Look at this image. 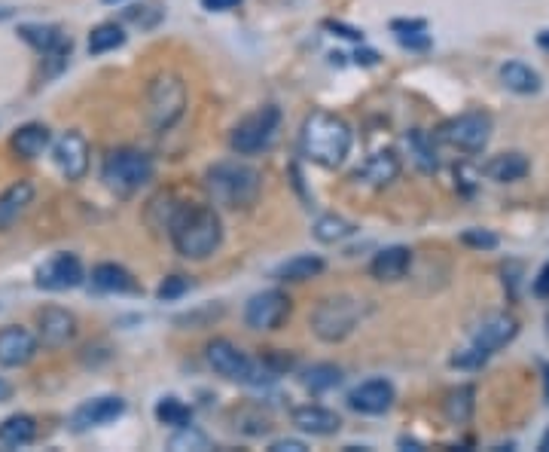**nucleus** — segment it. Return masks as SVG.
<instances>
[{"label": "nucleus", "mask_w": 549, "mask_h": 452, "mask_svg": "<svg viewBox=\"0 0 549 452\" xmlns=\"http://www.w3.org/2000/svg\"><path fill=\"white\" fill-rule=\"evenodd\" d=\"M171 242L180 257L208 260L223 242V223L211 205H177L168 223Z\"/></svg>", "instance_id": "nucleus-1"}, {"label": "nucleus", "mask_w": 549, "mask_h": 452, "mask_svg": "<svg viewBox=\"0 0 549 452\" xmlns=\"http://www.w3.org/2000/svg\"><path fill=\"white\" fill-rule=\"evenodd\" d=\"M351 141H354L351 126L327 110H315L312 117H305L302 135H299L302 156L321 168H339L351 153Z\"/></svg>", "instance_id": "nucleus-2"}, {"label": "nucleus", "mask_w": 549, "mask_h": 452, "mask_svg": "<svg viewBox=\"0 0 549 452\" xmlns=\"http://www.w3.org/2000/svg\"><path fill=\"white\" fill-rule=\"evenodd\" d=\"M260 172L244 162H217L214 168H208L205 175V187L214 199V205L220 208H251L260 196Z\"/></svg>", "instance_id": "nucleus-3"}, {"label": "nucleus", "mask_w": 549, "mask_h": 452, "mask_svg": "<svg viewBox=\"0 0 549 452\" xmlns=\"http://www.w3.org/2000/svg\"><path fill=\"white\" fill-rule=\"evenodd\" d=\"M366 312H370L366 300L351 297V294H336V297H327L315 306L309 324L321 343H342V339H348L360 327Z\"/></svg>", "instance_id": "nucleus-4"}, {"label": "nucleus", "mask_w": 549, "mask_h": 452, "mask_svg": "<svg viewBox=\"0 0 549 452\" xmlns=\"http://www.w3.org/2000/svg\"><path fill=\"white\" fill-rule=\"evenodd\" d=\"M205 358H208V364H211V370L217 376L232 379V382H241V385H269L281 373L269 361L248 358L235 343H229V339H214V343H208Z\"/></svg>", "instance_id": "nucleus-5"}, {"label": "nucleus", "mask_w": 549, "mask_h": 452, "mask_svg": "<svg viewBox=\"0 0 549 452\" xmlns=\"http://www.w3.org/2000/svg\"><path fill=\"white\" fill-rule=\"evenodd\" d=\"M101 181L116 196H132L153 181V159L144 150H132V147L110 150L101 168Z\"/></svg>", "instance_id": "nucleus-6"}, {"label": "nucleus", "mask_w": 549, "mask_h": 452, "mask_svg": "<svg viewBox=\"0 0 549 452\" xmlns=\"http://www.w3.org/2000/svg\"><path fill=\"white\" fill-rule=\"evenodd\" d=\"M187 110V86L177 74H159L147 92V117L156 132L171 129Z\"/></svg>", "instance_id": "nucleus-7"}, {"label": "nucleus", "mask_w": 549, "mask_h": 452, "mask_svg": "<svg viewBox=\"0 0 549 452\" xmlns=\"http://www.w3.org/2000/svg\"><path fill=\"white\" fill-rule=\"evenodd\" d=\"M281 126V110L275 104H266L254 113H248L229 135V147L238 156H254L260 150H269Z\"/></svg>", "instance_id": "nucleus-8"}, {"label": "nucleus", "mask_w": 549, "mask_h": 452, "mask_svg": "<svg viewBox=\"0 0 549 452\" xmlns=\"http://www.w3.org/2000/svg\"><path fill=\"white\" fill-rule=\"evenodd\" d=\"M440 141L461 150V153H482L485 144L492 141V117L488 113H461V117H452L440 126Z\"/></svg>", "instance_id": "nucleus-9"}, {"label": "nucleus", "mask_w": 549, "mask_h": 452, "mask_svg": "<svg viewBox=\"0 0 549 452\" xmlns=\"http://www.w3.org/2000/svg\"><path fill=\"white\" fill-rule=\"evenodd\" d=\"M19 37L43 55V62L49 65L46 77L58 74L71 59V46L74 43L58 25H19Z\"/></svg>", "instance_id": "nucleus-10"}, {"label": "nucleus", "mask_w": 549, "mask_h": 452, "mask_svg": "<svg viewBox=\"0 0 549 452\" xmlns=\"http://www.w3.org/2000/svg\"><path fill=\"white\" fill-rule=\"evenodd\" d=\"M519 333V321L507 312H492L485 315L476 327H473V336H470V346L476 352H482L485 358H492L495 352H501L507 343H513V336Z\"/></svg>", "instance_id": "nucleus-11"}, {"label": "nucleus", "mask_w": 549, "mask_h": 452, "mask_svg": "<svg viewBox=\"0 0 549 452\" xmlns=\"http://www.w3.org/2000/svg\"><path fill=\"white\" fill-rule=\"evenodd\" d=\"M290 315V297L284 291H263L244 306V324L251 330H278Z\"/></svg>", "instance_id": "nucleus-12"}, {"label": "nucleus", "mask_w": 549, "mask_h": 452, "mask_svg": "<svg viewBox=\"0 0 549 452\" xmlns=\"http://www.w3.org/2000/svg\"><path fill=\"white\" fill-rule=\"evenodd\" d=\"M83 285V263L74 254H55L37 269V288L43 291H74Z\"/></svg>", "instance_id": "nucleus-13"}, {"label": "nucleus", "mask_w": 549, "mask_h": 452, "mask_svg": "<svg viewBox=\"0 0 549 452\" xmlns=\"http://www.w3.org/2000/svg\"><path fill=\"white\" fill-rule=\"evenodd\" d=\"M52 159L68 181H80L89 172V141L80 132H65L52 147Z\"/></svg>", "instance_id": "nucleus-14"}, {"label": "nucleus", "mask_w": 549, "mask_h": 452, "mask_svg": "<svg viewBox=\"0 0 549 452\" xmlns=\"http://www.w3.org/2000/svg\"><path fill=\"white\" fill-rule=\"evenodd\" d=\"M394 385L388 379H366L348 394V407L363 416H382L394 407Z\"/></svg>", "instance_id": "nucleus-15"}, {"label": "nucleus", "mask_w": 549, "mask_h": 452, "mask_svg": "<svg viewBox=\"0 0 549 452\" xmlns=\"http://www.w3.org/2000/svg\"><path fill=\"white\" fill-rule=\"evenodd\" d=\"M77 333V318L61 309V306H46L40 315H37V339L46 346V349H61L68 346Z\"/></svg>", "instance_id": "nucleus-16"}, {"label": "nucleus", "mask_w": 549, "mask_h": 452, "mask_svg": "<svg viewBox=\"0 0 549 452\" xmlns=\"http://www.w3.org/2000/svg\"><path fill=\"white\" fill-rule=\"evenodd\" d=\"M37 355V339L19 327L10 324L0 330V367H25Z\"/></svg>", "instance_id": "nucleus-17"}, {"label": "nucleus", "mask_w": 549, "mask_h": 452, "mask_svg": "<svg viewBox=\"0 0 549 452\" xmlns=\"http://www.w3.org/2000/svg\"><path fill=\"white\" fill-rule=\"evenodd\" d=\"M397 178H400V159H397V153H391V150L373 153V156L366 159V162L357 168V172H354V181H357V184L376 187V190L394 184Z\"/></svg>", "instance_id": "nucleus-18"}, {"label": "nucleus", "mask_w": 549, "mask_h": 452, "mask_svg": "<svg viewBox=\"0 0 549 452\" xmlns=\"http://www.w3.org/2000/svg\"><path fill=\"white\" fill-rule=\"evenodd\" d=\"M122 413H126V401L122 398H95V401H86L74 413V428L86 431V428H95V425H107V422L119 419Z\"/></svg>", "instance_id": "nucleus-19"}, {"label": "nucleus", "mask_w": 549, "mask_h": 452, "mask_svg": "<svg viewBox=\"0 0 549 452\" xmlns=\"http://www.w3.org/2000/svg\"><path fill=\"white\" fill-rule=\"evenodd\" d=\"M293 425L305 434H315V437H330L342 428V419L327 410V407H318V404H309V407H299L293 410Z\"/></svg>", "instance_id": "nucleus-20"}, {"label": "nucleus", "mask_w": 549, "mask_h": 452, "mask_svg": "<svg viewBox=\"0 0 549 452\" xmlns=\"http://www.w3.org/2000/svg\"><path fill=\"white\" fill-rule=\"evenodd\" d=\"M412 266V251L403 245H391L385 251H379L370 263V275L376 281H400Z\"/></svg>", "instance_id": "nucleus-21"}, {"label": "nucleus", "mask_w": 549, "mask_h": 452, "mask_svg": "<svg viewBox=\"0 0 549 452\" xmlns=\"http://www.w3.org/2000/svg\"><path fill=\"white\" fill-rule=\"evenodd\" d=\"M528 168L531 165L522 153H501L482 165V175L488 181H498V184H513V181H522L528 175Z\"/></svg>", "instance_id": "nucleus-22"}, {"label": "nucleus", "mask_w": 549, "mask_h": 452, "mask_svg": "<svg viewBox=\"0 0 549 452\" xmlns=\"http://www.w3.org/2000/svg\"><path fill=\"white\" fill-rule=\"evenodd\" d=\"M92 285L104 294H138V281L132 272L116 263H98L92 272Z\"/></svg>", "instance_id": "nucleus-23"}, {"label": "nucleus", "mask_w": 549, "mask_h": 452, "mask_svg": "<svg viewBox=\"0 0 549 452\" xmlns=\"http://www.w3.org/2000/svg\"><path fill=\"white\" fill-rule=\"evenodd\" d=\"M406 147H409V156H412V162H415L418 172H424V175H434L437 168H440V153H437V144H434V138L427 135V132H421V129H412V132L406 135Z\"/></svg>", "instance_id": "nucleus-24"}, {"label": "nucleus", "mask_w": 549, "mask_h": 452, "mask_svg": "<svg viewBox=\"0 0 549 452\" xmlns=\"http://www.w3.org/2000/svg\"><path fill=\"white\" fill-rule=\"evenodd\" d=\"M31 199H34V187L28 181L13 184L4 196H0V230L13 226L22 217V211L31 205Z\"/></svg>", "instance_id": "nucleus-25"}, {"label": "nucleus", "mask_w": 549, "mask_h": 452, "mask_svg": "<svg viewBox=\"0 0 549 452\" xmlns=\"http://www.w3.org/2000/svg\"><path fill=\"white\" fill-rule=\"evenodd\" d=\"M49 141H52V135H49L46 126L28 123V126H22V129L13 135V150H16L22 159H37V156L49 147Z\"/></svg>", "instance_id": "nucleus-26"}, {"label": "nucleus", "mask_w": 549, "mask_h": 452, "mask_svg": "<svg viewBox=\"0 0 549 452\" xmlns=\"http://www.w3.org/2000/svg\"><path fill=\"white\" fill-rule=\"evenodd\" d=\"M473 410H476V391H473V385H458V388H452V391L446 394L443 413H446L449 422L464 425V422H470Z\"/></svg>", "instance_id": "nucleus-27"}, {"label": "nucleus", "mask_w": 549, "mask_h": 452, "mask_svg": "<svg viewBox=\"0 0 549 452\" xmlns=\"http://www.w3.org/2000/svg\"><path fill=\"white\" fill-rule=\"evenodd\" d=\"M34 437H37V425H34V419L25 416V413L10 416V419H4V425H0V443L10 446V449H22V446H28Z\"/></svg>", "instance_id": "nucleus-28"}, {"label": "nucleus", "mask_w": 549, "mask_h": 452, "mask_svg": "<svg viewBox=\"0 0 549 452\" xmlns=\"http://www.w3.org/2000/svg\"><path fill=\"white\" fill-rule=\"evenodd\" d=\"M321 272H324V260L321 257H315V254H296L284 266H278L275 278H281V281H309V278H315Z\"/></svg>", "instance_id": "nucleus-29"}, {"label": "nucleus", "mask_w": 549, "mask_h": 452, "mask_svg": "<svg viewBox=\"0 0 549 452\" xmlns=\"http://www.w3.org/2000/svg\"><path fill=\"white\" fill-rule=\"evenodd\" d=\"M501 80H504V86H507L510 92H516V95H534V92L540 89V74L531 71V68L522 65V62H507V65L501 68Z\"/></svg>", "instance_id": "nucleus-30"}, {"label": "nucleus", "mask_w": 549, "mask_h": 452, "mask_svg": "<svg viewBox=\"0 0 549 452\" xmlns=\"http://www.w3.org/2000/svg\"><path fill=\"white\" fill-rule=\"evenodd\" d=\"M312 236L318 242H324V245H336V242H345V239L354 236V223L345 220V217H339V214H324V217L315 220Z\"/></svg>", "instance_id": "nucleus-31"}, {"label": "nucleus", "mask_w": 549, "mask_h": 452, "mask_svg": "<svg viewBox=\"0 0 549 452\" xmlns=\"http://www.w3.org/2000/svg\"><path fill=\"white\" fill-rule=\"evenodd\" d=\"M339 382H342V370L333 367V364H312L309 370L302 373V385L309 388V391H315V394L330 391V388H336Z\"/></svg>", "instance_id": "nucleus-32"}, {"label": "nucleus", "mask_w": 549, "mask_h": 452, "mask_svg": "<svg viewBox=\"0 0 549 452\" xmlns=\"http://www.w3.org/2000/svg\"><path fill=\"white\" fill-rule=\"evenodd\" d=\"M156 419H159V425H168V428L180 431V428H187L193 422V410L177 398H162L156 404Z\"/></svg>", "instance_id": "nucleus-33"}, {"label": "nucleus", "mask_w": 549, "mask_h": 452, "mask_svg": "<svg viewBox=\"0 0 549 452\" xmlns=\"http://www.w3.org/2000/svg\"><path fill=\"white\" fill-rule=\"evenodd\" d=\"M122 43H126V31H122L116 22H104V25L92 28V34H89V52H92V55L119 49Z\"/></svg>", "instance_id": "nucleus-34"}, {"label": "nucleus", "mask_w": 549, "mask_h": 452, "mask_svg": "<svg viewBox=\"0 0 549 452\" xmlns=\"http://www.w3.org/2000/svg\"><path fill=\"white\" fill-rule=\"evenodd\" d=\"M122 19L141 31H150L162 22V10H159V4H132L122 10Z\"/></svg>", "instance_id": "nucleus-35"}, {"label": "nucleus", "mask_w": 549, "mask_h": 452, "mask_svg": "<svg viewBox=\"0 0 549 452\" xmlns=\"http://www.w3.org/2000/svg\"><path fill=\"white\" fill-rule=\"evenodd\" d=\"M235 422H238V428H241L244 434H251V437L266 434V431L272 428V419L263 416L260 410H241V413L235 416Z\"/></svg>", "instance_id": "nucleus-36"}, {"label": "nucleus", "mask_w": 549, "mask_h": 452, "mask_svg": "<svg viewBox=\"0 0 549 452\" xmlns=\"http://www.w3.org/2000/svg\"><path fill=\"white\" fill-rule=\"evenodd\" d=\"M190 291V278H183V275H168L162 285L156 288V297L159 300H177Z\"/></svg>", "instance_id": "nucleus-37"}, {"label": "nucleus", "mask_w": 549, "mask_h": 452, "mask_svg": "<svg viewBox=\"0 0 549 452\" xmlns=\"http://www.w3.org/2000/svg\"><path fill=\"white\" fill-rule=\"evenodd\" d=\"M461 242L467 248H476V251H495L498 248V236L488 233V230H464L461 233Z\"/></svg>", "instance_id": "nucleus-38"}, {"label": "nucleus", "mask_w": 549, "mask_h": 452, "mask_svg": "<svg viewBox=\"0 0 549 452\" xmlns=\"http://www.w3.org/2000/svg\"><path fill=\"white\" fill-rule=\"evenodd\" d=\"M183 446H199V449H211V443H208V437L205 434H199L193 425H187V428H180V434H174L171 437V449H183Z\"/></svg>", "instance_id": "nucleus-39"}, {"label": "nucleus", "mask_w": 549, "mask_h": 452, "mask_svg": "<svg viewBox=\"0 0 549 452\" xmlns=\"http://www.w3.org/2000/svg\"><path fill=\"white\" fill-rule=\"evenodd\" d=\"M531 291H534V297H537V300H549V263H543V269L537 272Z\"/></svg>", "instance_id": "nucleus-40"}, {"label": "nucleus", "mask_w": 549, "mask_h": 452, "mask_svg": "<svg viewBox=\"0 0 549 452\" xmlns=\"http://www.w3.org/2000/svg\"><path fill=\"white\" fill-rule=\"evenodd\" d=\"M305 449L309 446H305L302 440H296V437H281L269 446V452H305Z\"/></svg>", "instance_id": "nucleus-41"}, {"label": "nucleus", "mask_w": 549, "mask_h": 452, "mask_svg": "<svg viewBox=\"0 0 549 452\" xmlns=\"http://www.w3.org/2000/svg\"><path fill=\"white\" fill-rule=\"evenodd\" d=\"M400 37V43L403 46H409V49H427L431 46V37H427L424 31H415V34H397Z\"/></svg>", "instance_id": "nucleus-42"}, {"label": "nucleus", "mask_w": 549, "mask_h": 452, "mask_svg": "<svg viewBox=\"0 0 549 452\" xmlns=\"http://www.w3.org/2000/svg\"><path fill=\"white\" fill-rule=\"evenodd\" d=\"M391 28L397 34H415V31H427V22L424 19H409V22H391Z\"/></svg>", "instance_id": "nucleus-43"}, {"label": "nucleus", "mask_w": 549, "mask_h": 452, "mask_svg": "<svg viewBox=\"0 0 549 452\" xmlns=\"http://www.w3.org/2000/svg\"><path fill=\"white\" fill-rule=\"evenodd\" d=\"M238 4H241V0H202V7L211 10V13H226V10H232Z\"/></svg>", "instance_id": "nucleus-44"}, {"label": "nucleus", "mask_w": 549, "mask_h": 452, "mask_svg": "<svg viewBox=\"0 0 549 452\" xmlns=\"http://www.w3.org/2000/svg\"><path fill=\"white\" fill-rule=\"evenodd\" d=\"M330 28H333V31H342V37H348V40H363V31L348 28V25H342V22H330Z\"/></svg>", "instance_id": "nucleus-45"}, {"label": "nucleus", "mask_w": 549, "mask_h": 452, "mask_svg": "<svg viewBox=\"0 0 549 452\" xmlns=\"http://www.w3.org/2000/svg\"><path fill=\"white\" fill-rule=\"evenodd\" d=\"M354 59L363 62V65H376V62H379V55H376V52H357Z\"/></svg>", "instance_id": "nucleus-46"}, {"label": "nucleus", "mask_w": 549, "mask_h": 452, "mask_svg": "<svg viewBox=\"0 0 549 452\" xmlns=\"http://www.w3.org/2000/svg\"><path fill=\"white\" fill-rule=\"evenodd\" d=\"M537 449H540V452H549V431H546V434H543V437H540V443H537Z\"/></svg>", "instance_id": "nucleus-47"}, {"label": "nucleus", "mask_w": 549, "mask_h": 452, "mask_svg": "<svg viewBox=\"0 0 549 452\" xmlns=\"http://www.w3.org/2000/svg\"><path fill=\"white\" fill-rule=\"evenodd\" d=\"M7 398H10V385L0 382V401H7Z\"/></svg>", "instance_id": "nucleus-48"}, {"label": "nucleus", "mask_w": 549, "mask_h": 452, "mask_svg": "<svg viewBox=\"0 0 549 452\" xmlns=\"http://www.w3.org/2000/svg\"><path fill=\"white\" fill-rule=\"evenodd\" d=\"M537 43L543 46V49H549V31H540V37H537Z\"/></svg>", "instance_id": "nucleus-49"}, {"label": "nucleus", "mask_w": 549, "mask_h": 452, "mask_svg": "<svg viewBox=\"0 0 549 452\" xmlns=\"http://www.w3.org/2000/svg\"><path fill=\"white\" fill-rule=\"evenodd\" d=\"M543 373H546V398H549V367H543Z\"/></svg>", "instance_id": "nucleus-50"}, {"label": "nucleus", "mask_w": 549, "mask_h": 452, "mask_svg": "<svg viewBox=\"0 0 549 452\" xmlns=\"http://www.w3.org/2000/svg\"><path fill=\"white\" fill-rule=\"evenodd\" d=\"M104 4H116V0H104Z\"/></svg>", "instance_id": "nucleus-51"}]
</instances>
